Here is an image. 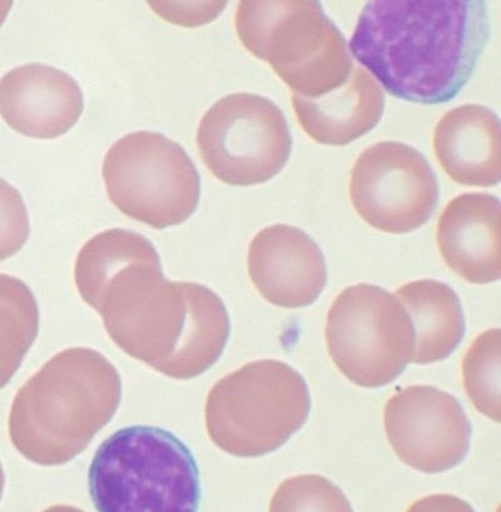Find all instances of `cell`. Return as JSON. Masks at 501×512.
<instances>
[{
	"instance_id": "obj_1",
	"label": "cell",
	"mask_w": 501,
	"mask_h": 512,
	"mask_svg": "<svg viewBox=\"0 0 501 512\" xmlns=\"http://www.w3.org/2000/svg\"><path fill=\"white\" fill-rule=\"evenodd\" d=\"M489 33L481 0H376L360 14L349 48L391 96L441 104L473 77Z\"/></svg>"
},
{
	"instance_id": "obj_2",
	"label": "cell",
	"mask_w": 501,
	"mask_h": 512,
	"mask_svg": "<svg viewBox=\"0 0 501 512\" xmlns=\"http://www.w3.org/2000/svg\"><path fill=\"white\" fill-rule=\"evenodd\" d=\"M119 349L176 380L205 374L225 351L230 316L216 292L147 271L119 286L98 310Z\"/></svg>"
},
{
	"instance_id": "obj_3",
	"label": "cell",
	"mask_w": 501,
	"mask_h": 512,
	"mask_svg": "<svg viewBox=\"0 0 501 512\" xmlns=\"http://www.w3.org/2000/svg\"><path fill=\"white\" fill-rule=\"evenodd\" d=\"M121 399V377L106 357L86 347L64 350L18 391L9 436L34 464L64 465L109 424Z\"/></svg>"
},
{
	"instance_id": "obj_4",
	"label": "cell",
	"mask_w": 501,
	"mask_h": 512,
	"mask_svg": "<svg viewBox=\"0 0 501 512\" xmlns=\"http://www.w3.org/2000/svg\"><path fill=\"white\" fill-rule=\"evenodd\" d=\"M88 485L101 512H193L201 501L192 452L171 432L151 426L109 436L94 455Z\"/></svg>"
},
{
	"instance_id": "obj_5",
	"label": "cell",
	"mask_w": 501,
	"mask_h": 512,
	"mask_svg": "<svg viewBox=\"0 0 501 512\" xmlns=\"http://www.w3.org/2000/svg\"><path fill=\"white\" fill-rule=\"evenodd\" d=\"M235 23L243 47L300 96H324L354 69L344 34L315 0H243Z\"/></svg>"
},
{
	"instance_id": "obj_6",
	"label": "cell",
	"mask_w": 501,
	"mask_h": 512,
	"mask_svg": "<svg viewBox=\"0 0 501 512\" xmlns=\"http://www.w3.org/2000/svg\"><path fill=\"white\" fill-rule=\"evenodd\" d=\"M311 397L304 377L277 360L250 362L223 377L207 396L208 436L232 456L261 457L306 424Z\"/></svg>"
},
{
	"instance_id": "obj_7",
	"label": "cell",
	"mask_w": 501,
	"mask_h": 512,
	"mask_svg": "<svg viewBox=\"0 0 501 512\" xmlns=\"http://www.w3.org/2000/svg\"><path fill=\"white\" fill-rule=\"evenodd\" d=\"M102 176L113 205L156 230L182 225L200 202L195 163L162 133L140 131L119 139L104 157Z\"/></svg>"
},
{
	"instance_id": "obj_8",
	"label": "cell",
	"mask_w": 501,
	"mask_h": 512,
	"mask_svg": "<svg viewBox=\"0 0 501 512\" xmlns=\"http://www.w3.org/2000/svg\"><path fill=\"white\" fill-rule=\"evenodd\" d=\"M325 337L337 369L365 389L391 384L414 359L415 328L408 310L398 297L369 283L337 296Z\"/></svg>"
},
{
	"instance_id": "obj_9",
	"label": "cell",
	"mask_w": 501,
	"mask_h": 512,
	"mask_svg": "<svg viewBox=\"0 0 501 512\" xmlns=\"http://www.w3.org/2000/svg\"><path fill=\"white\" fill-rule=\"evenodd\" d=\"M198 152L213 176L227 185L248 187L272 180L292 152L284 113L270 99L252 93L230 94L203 116Z\"/></svg>"
},
{
	"instance_id": "obj_10",
	"label": "cell",
	"mask_w": 501,
	"mask_h": 512,
	"mask_svg": "<svg viewBox=\"0 0 501 512\" xmlns=\"http://www.w3.org/2000/svg\"><path fill=\"white\" fill-rule=\"evenodd\" d=\"M350 197L367 225L403 235L423 227L433 216L439 182L418 149L400 142H380L357 158Z\"/></svg>"
},
{
	"instance_id": "obj_11",
	"label": "cell",
	"mask_w": 501,
	"mask_h": 512,
	"mask_svg": "<svg viewBox=\"0 0 501 512\" xmlns=\"http://www.w3.org/2000/svg\"><path fill=\"white\" fill-rule=\"evenodd\" d=\"M386 436L404 464L425 474L454 469L470 449L471 425L453 395L410 386L385 406Z\"/></svg>"
},
{
	"instance_id": "obj_12",
	"label": "cell",
	"mask_w": 501,
	"mask_h": 512,
	"mask_svg": "<svg viewBox=\"0 0 501 512\" xmlns=\"http://www.w3.org/2000/svg\"><path fill=\"white\" fill-rule=\"evenodd\" d=\"M248 275L256 290L277 307L312 305L324 292L327 267L321 248L299 228L266 227L248 248Z\"/></svg>"
},
{
	"instance_id": "obj_13",
	"label": "cell",
	"mask_w": 501,
	"mask_h": 512,
	"mask_svg": "<svg viewBox=\"0 0 501 512\" xmlns=\"http://www.w3.org/2000/svg\"><path fill=\"white\" fill-rule=\"evenodd\" d=\"M83 109L78 83L57 68L31 63L0 81V114L24 136L61 137L76 126Z\"/></svg>"
},
{
	"instance_id": "obj_14",
	"label": "cell",
	"mask_w": 501,
	"mask_h": 512,
	"mask_svg": "<svg viewBox=\"0 0 501 512\" xmlns=\"http://www.w3.org/2000/svg\"><path fill=\"white\" fill-rule=\"evenodd\" d=\"M436 240L446 265L474 285L501 277V205L486 193H465L448 203Z\"/></svg>"
},
{
	"instance_id": "obj_15",
	"label": "cell",
	"mask_w": 501,
	"mask_h": 512,
	"mask_svg": "<svg viewBox=\"0 0 501 512\" xmlns=\"http://www.w3.org/2000/svg\"><path fill=\"white\" fill-rule=\"evenodd\" d=\"M435 157L459 185L494 187L501 180L498 114L479 104L451 109L436 124Z\"/></svg>"
},
{
	"instance_id": "obj_16",
	"label": "cell",
	"mask_w": 501,
	"mask_h": 512,
	"mask_svg": "<svg viewBox=\"0 0 501 512\" xmlns=\"http://www.w3.org/2000/svg\"><path fill=\"white\" fill-rule=\"evenodd\" d=\"M292 106L302 129L325 146H347L378 126L385 97L365 68L354 67L341 87L310 98L292 93Z\"/></svg>"
},
{
	"instance_id": "obj_17",
	"label": "cell",
	"mask_w": 501,
	"mask_h": 512,
	"mask_svg": "<svg viewBox=\"0 0 501 512\" xmlns=\"http://www.w3.org/2000/svg\"><path fill=\"white\" fill-rule=\"evenodd\" d=\"M395 296L414 323V364L448 359L465 335L463 308L453 288L440 281L420 280L406 283Z\"/></svg>"
},
{
	"instance_id": "obj_18",
	"label": "cell",
	"mask_w": 501,
	"mask_h": 512,
	"mask_svg": "<svg viewBox=\"0 0 501 512\" xmlns=\"http://www.w3.org/2000/svg\"><path fill=\"white\" fill-rule=\"evenodd\" d=\"M39 308L29 287L0 273V390L17 374L37 340Z\"/></svg>"
},
{
	"instance_id": "obj_19",
	"label": "cell",
	"mask_w": 501,
	"mask_h": 512,
	"mask_svg": "<svg viewBox=\"0 0 501 512\" xmlns=\"http://www.w3.org/2000/svg\"><path fill=\"white\" fill-rule=\"evenodd\" d=\"M500 330H488L476 338L463 360L466 394L475 409L500 422Z\"/></svg>"
},
{
	"instance_id": "obj_20",
	"label": "cell",
	"mask_w": 501,
	"mask_h": 512,
	"mask_svg": "<svg viewBox=\"0 0 501 512\" xmlns=\"http://www.w3.org/2000/svg\"><path fill=\"white\" fill-rule=\"evenodd\" d=\"M342 491L325 477L297 476L281 484L270 511H351Z\"/></svg>"
},
{
	"instance_id": "obj_21",
	"label": "cell",
	"mask_w": 501,
	"mask_h": 512,
	"mask_svg": "<svg viewBox=\"0 0 501 512\" xmlns=\"http://www.w3.org/2000/svg\"><path fill=\"white\" fill-rule=\"evenodd\" d=\"M29 235L31 226L21 193L0 178V261L21 251Z\"/></svg>"
},
{
	"instance_id": "obj_22",
	"label": "cell",
	"mask_w": 501,
	"mask_h": 512,
	"mask_svg": "<svg viewBox=\"0 0 501 512\" xmlns=\"http://www.w3.org/2000/svg\"><path fill=\"white\" fill-rule=\"evenodd\" d=\"M4 482H6V479H4L3 466H2V464H0V500H2V496H3Z\"/></svg>"
}]
</instances>
